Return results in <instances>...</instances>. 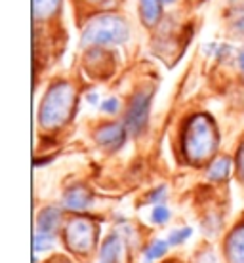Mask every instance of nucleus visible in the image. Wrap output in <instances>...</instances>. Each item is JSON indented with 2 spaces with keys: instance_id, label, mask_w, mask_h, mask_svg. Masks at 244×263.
Here are the masks:
<instances>
[{
  "instance_id": "f257e3e1",
  "label": "nucleus",
  "mask_w": 244,
  "mask_h": 263,
  "mask_svg": "<svg viewBox=\"0 0 244 263\" xmlns=\"http://www.w3.org/2000/svg\"><path fill=\"white\" fill-rule=\"evenodd\" d=\"M126 39V27L124 23H120L117 17H99V20L92 21L90 27L86 29L84 40L86 42H120Z\"/></svg>"
},
{
  "instance_id": "f03ea898",
  "label": "nucleus",
  "mask_w": 244,
  "mask_h": 263,
  "mask_svg": "<svg viewBox=\"0 0 244 263\" xmlns=\"http://www.w3.org/2000/svg\"><path fill=\"white\" fill-rule=\"evenodd\" d=\"M147 115H149V96L145 93H138L132 101V107L128 111V119L126 124L130 128L132 134H139L147 124Z\"/></svg>"
},
{
  "instance_id": "7ed1b4c3",
  "label": "nucleus",
  "mask_w": 244,
  "mask_h": 263,
  "mask_svg": "<svg viewBox=\"0 0 244 263\" xmlns=\"http://www.w3.org/2000/svg\"><path fill=\"white\" fill-rule=\"evenodd\" d=\"M55 225H58V214L53 210H48L42 214L39 221V231H36V248H44V238L48 244L52 242L53 233H55Z\"/></svg>"
},
{
  "instance_id": "20e7f679",
  "label": "nucleus",
  "mask_w": 244,
  "mask_h": 263,
  "mask_svg": "<svg viewBox=\"0 0 244 263\" xmlns=\"http://www.w3.org/2000/svg\"><path fill=\"white\" fill-rule=\"evenodd\" d=\"M99 141L103 145H111V147H119L124 141V132L120 126H109L103 128V132L99 134Z\"/></svg>"
},
{
  "instance_id": "39448f33",
  "label": "nucleus",
  "mask_w": 244,
  "mask_h": 263,
  "mask_svg": "<svg viewBox=\"0 0 244 263\" xmlns=\"http://www.w3.org/2000/svg\"><path fill=\"white\" fill-rule=\"evenodd\" d=\"M160 2L162 0H141V8H143V17H145V23H155L159 20L160 13Z\"/></svg>"
},
{
  "instance_id": "423d86ee",
  "label": "nucleus",
  "mask_w": 244,
  "mask_h": 263,
  "mask_svg": "<svg viewBox=\"0 0 244 263\" xmlns=\"http://www.w3.org/2000/svg\"><path fill=\"white\" fill-rule=\"evenodd\" d=\"M119 250H120L119 238L111 237L105 242V246H103V252H101V263H115L117 261V257H119Z\"/></svg>"
},
{
  "instance_id": "0eeeda50",
  "label": "nucleus",
  "mask_w": 244,
  "mask_h": 263,
  "mask_svg": "<svg viewBox=\"0 0 244 263\" xmlns=\"http://www.w3.org/2000/svg\"><path fill=\"white\" fill-rule=\"evenodd\" d=\"M90 202V195L82 189H73V191L69 193V197H67V206L69 208H86Z\"/></svg>"
},
{
  "instance_id": "6e6552de",
  "label": "nucleus",
  "mask_w": 244,
  "mask_h": 263,
  "mask_svg": "<svg viewBox=\"0 0 244 263\" xmlns=\"http://www.w3.org/2000/svg\"><path fill=\"white\" fill-rule=\"evenodd\" d=\"M168 244L170 242H164V240H155V242L147 248V261H151V259H157V257L164 256V252L168 250Z\"/></svg>"
},
{
  "instance_id": "1a4fd4ad",
  "label": "nucleus",
  "mask_w": 244,
  "mask_h": 263,
  "mask_svg": "<svg viewBox=\"0 0 244 263\" xmlns=\"http://www.w3.org/2000/svg\"><path fill=\"white\" fill-rule=\"evenodd\" d=\"M55 6H58V0H36V4H34L39 15H46L52 10H55Z\"/></svg>"
},
{
  "instance_id": "9d476101",
  "label": "nucleus",
  "mask_w": 244,
  "mask_h": 263,
  "mask_svg": "<svg viewBox=\"0 0 244 263\" xmlns=\"http://www.w3.org/2000/svg\"><path fill=\"white\" fill-rule=\"evenodd\" d=\"M191 235V229H179L174 231L170 237H168V242L170 244H181L183 240H187V237Z\"/></svg>"
},
{
  "instance_id": "9b49d317",
  "label": "nucleus",
  "mask_w": 244,
  "mask_h": 263,
  "mask_svg": "<svg viewBox=\"0 0 244 263\" xmlns=\"http://www.w3.org/2000/svg\"><path fill=\"white\" fill-rule=\"evenodd\" d=\"M168 217H170V212H168V208H164V206H157V208L153 210V221H155V223H164Z\"/></svg>"
},
{
  "instance_id": "f8f14e48",
  "label": "nucleus",
  "mask_w": 244,
  "mask_h": 263,
  "mask_svg": "<svg viewBox=\"0 0 244 263\" xmlns=\"http://www.w3.org/2000/svg\"><path fill=\"white\" fill-rule=\"evenodd\" d=\"M117 107H119L117 99H107L105 103H103V109H105L107 112H117Z\"/></svg>"
},
{
  "instance_id": "ddd939ff",
  "label": "nucleus",
  "mask_w": 244,
  "mask_h": 263,
  "mask_svg": "<svg viewBox=\"0 0 244 263\" xmlns=\"http://www.w3.org/2000/svg\"><path fill=\"white\" fill-rule=\"evenodd\" d=\"M164 195V189H157V191L151 195V202H159V198Z\"/></svg>"
},
{
  "instance_id": "4468645a",
  "label": "nucleus",
  "mask_w": 244,
  "mask_h": 263,
  "mask_svg": "<svg viewBox=\"0 0 244 263\" xmlns=\"http://www.w3.org/2000/svg\"><path fill=\"white\" fill-rule=\"evenodd\" d=\"M242 69H244V52H242Z\"/></svg>"
}]
</instances>
